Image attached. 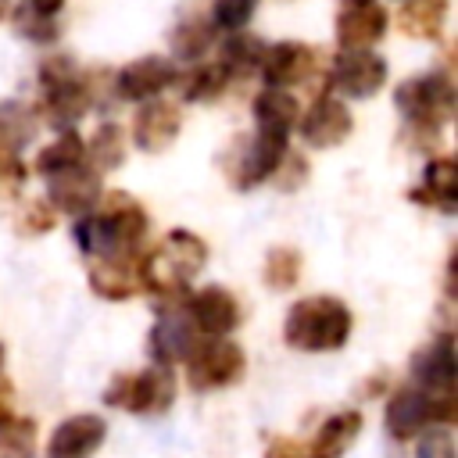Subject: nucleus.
I'll return each instance as SVG.
<instances>
[{
  "label": "nucleus",
  "mask_w": 458,
  "mask_h": 458,
  "mask_svg": "<svg viewBox=\"0 0 458 458\" xmlns=\"http://www.w3.org/2000/svg\"><path fill=\"white\" fill-rule=\"evenodd\" d=\"M150 218L143 204L125 193H100V200L75 215V243L82 247L86 258H107V254H140L147 240Z\"/></svg>",
  "instance_id": "f257e3e1"
},
{
  "label": "nucleus",
  "mask_w": 458,
  "mask_h": 458,
  "mask_svg": "<svg viewBox=\"0 0 458 458\" xmlns=\"http://www.w3.org/2000/svg\"><path fill=\"white\" fill-rule=\"evenodd\" d=\"M208 261V243L190 229L165 233L147 254H140V279L143 290L154 297H179L197 279V272Z\"/></svg>",
  "instance_id": "f03ea898"
},
{
  "label": "nucleus",
  "mask_w": 458,
  "mask_h": 458,
  "mask_svg": "<svg viewBox=\"0 0 458 458\" xmlns=\"http://www.w3.org/2000/svg\"><path fill=\"white\" fill-rule=\"evenodd\" d=\"M351 326H354V315L340 297L311 293L290 304L286 322H283V340L293 351L322 354V351L344 347L351 336Z\"/></svg>",
  "instance_id": "7ed1b4c3"
},
{
  "label": "nucleus",
  "mask_w": 458,
  "mask_h": 458,
  "mask_svg": "<svg viewBox=\"0 0 458 458\" xmlns=\"http://www.w3.org/2000/svg\"><path fill=\"white\" fill-rule=\"evenodd\" d=\"M394 104L404 114L411 132H422L429 140L440 136L444 122L454 111V86L451 75L444 72H426V75H411L394 89Z\"/></svg>",
  "instance_id": "20e7f679"
},
{
  "label": "nucleus",
  "mask_w": 458,
  "mask_h": 458,
  "mask_svg": "<svg viewBox=\"0 0 458 458\" xmlns=\"http://www.w3.org/2000/svg\"><path fill=\"white\" fill-rule=\"evenodd\" d=\"M454 411H458L454 408V390L451 394H437V390H426V386L411 383V386H397L386 397L383 422H386V433L394 440H411L415 433H422L433 422L451 426Z\"/></svg>",
  "instance_id": "39448f33"
},
{
  "label": "nucleus",
  "mask_w": 458,
  "mask_h": 458,
  "mask_svg": "<svg viewBox=\"0 0 458 458\" xmlns=\"http://www.w3.org/2000/svg\"><path fill=\"white\" fill-rule=\"evenodd\" d=\"M104 401L132 415H165L175 401V372L168 365H150L143 372H118Z\"/></svg>",
  "instance_id": "423d86ee"
},
{
  "label": "nucleus",
  "mask_w": 458,
  "mask_h": 458,
  "mask_svg": "<svg viewBox=\"0 0 458 458\" xmlns=\"http://www.w3.org/2000/svg\"><path fill=\"white\" fill-rule=\"evenodd\" d=\"M182 365H186L190 390L211 394V390H225L233 383H240V376L247 372V354L229 336H208L193 347V354Z\"/></svg>",
  "instance_id": "0eeeda50"
},
{
  "label": "nucleus",
  "mask_w": 458,
  "mask_h": 458,
  "mask_svg": "<svg viewBox=\"0 0 458 458\" xmlns=\"http://www.w3.org/2000/svg\"><path fill=\"white\" fill-rule=\"evenodd\" d=\"M290 150V132H276V129H254L250 136L236 140V157L229 168V179L236 190H254L265 179L276 175L283 154Z\"/></svg>",
  "instance_id": "6e6552de"
},
{
  "label": "nucleus",
  "mask_w": 458,
  "mask_h": 458,
  "mask_svg": "<svg viewBox=\"0 0 458 458\" xmlns=\"http://www.w3.org/2000/svg\"><path fill=\"white\" fill-rule=\"evenodd\" d=\"M390 64L372 47H347L329 64V86L347 100H369L386 86Z\"/></svg>",
  "instance_id": "1a4fd4ad"
},
{
  "label": "nucleus",
  "mask_w": 458,
  "mask_h": 458,
  "mask_svg": "<svg viewBox=\"0 0 458 458\" xmlns=\"http://www.w3.org/2000/svg\"><path fill=\"white\" fill-rule=\"evenodd\" d=\"M297 129H301V140L315 150H329V147H340L351 129H354V114L351 107L344 104L340 93H318L311 100L308 111H301L297 118Z\"/></svg>",
  "instance_id": "9d476101"
},
{
  "label": "nucleus",
  "mask_w": 458,
  "mask_h": 458,
  "mask_svg": "<svg viewBox=\"0 0 458 458\" xmlns=\"http://www.w3.org/2000/svg\"><path fill=\"white\" fill-rule=\"evenodd\" d=\"M100 175L104 172H97L89 161H79V165H72L64 172L47 175V200H50V208L54 211H64L72 218L82 215V211H89L100 200V193H104Z\"/></svg>",
  "instance_id": "9b49d317"
},
{
  "label": "nucleus",
  "mask_w": 458,
  "mask_h": 458,
  "mask_svg": "<svg viewBox=\"0 0 458 458\" xmlns=\"http://www.w3.org/2000/svg\"><path fill=\"white\" fill-rule=\"evenodd\" d=\"M200 340H204L200 329L190 322L186 308L179 304V308L161 311V318L150 326L147 351H150L154 365H168V369H172V365H182V361L193 354V347H197Z\"/></svg>",
  "instance_id": "f8f14e48"
},
{
  "label": "nucleus",
  "mask_w": 458,
  "mask_h": 458,
  "mask_svg": "<svg viewBox=\"0 0 458 458\" xmlns=\"http://www.w3.org/2000/svg\"><path fill=\"white\" fill-rule=\"evenodd\" d=\"M175 79H179V72H175V61L172 57L147 54V57H136V61H129V64L118 68L114 93L122 100H129V104H140V100L161 97Z\"/></svg>",
  "instance_id": "ddd939ff"
},
{
  "label": "nucleus",
  "mask_w": 458,
  "mask_h": 458,
  "mask_svg": "<svg viewBox=\"0 0 458 458\" xmlns=\"http://www.w3.org/2000/svg\"><path fill=\"white\" fill-rule=\"evenodd\" d=\"M315 64H318V54L301 43V39H283V43H272L265 47L261 54V64H258V75L265 79V86H301L315 75Z\"/></svg>",
  "instance_id": "4468645a"
},
{
  "label": "nucleus",
  "mask_w": 458,
  "mask_h": 458,
  "mask_svg": "<svg viewBox=\"0 0 458 458\" xmlns=\"http://www.w3.org/2000/svg\"><path fill=\"white\" fill-rule=\"evenodd\" d=\"M190 322L200 329V336H229L240 326V301L225 286H200L182 301Z\"/></svg>",
  "instance_id": "2eb2a0df"
},
{
  "label": "nucleus",
  "mask_w": 458,
  "mask_h": 458,
  "mask_svg": "<svg viewBox=\"0 0 458 458\" xmlns=\"http://www.w3.org/2000/svg\"><path fill=\"white\" fill-rule=\"evenodd\" d=\"M182 129V111L179 104L172 100H161V97H150V100H140V111L132 118V143L143 150V154H161L175 143Z\"/></svg>",
  "instance_id": "dca6fc26"
},
{
  "label": "nucleus",
  "mask_w": 458,
  "mask_h": 458,
  "mask_svg": "<svg viewBox=\"0 0 458 458\" xmlns=\"http://www.w3.org/2000/svg\"><path fill=\"white\" fill-rule=\"evenodd\" d=\"M390 29V11L376 0H358V4H344L336 21H333V36L340 43V50L347 47H376Z\"/></svg>",
  "instance_id": "f3484780"
},
{
  "label": "nucleus",
  "mask_w": 458,
  "mask_h": 458,
  "mask_svg": "<svg viewBox=\"0 0 458 458\" xmlns=\"http://www.w3.org/2000/svg\"><path fill=\"white\" fill-rule=\"evenodd\" d=\"M107 437V422L93 411L68 415L47 440V458H93Z\"/></svg>",
  "instance_id": "a211bd4d"
},
{
  "label": "nucleus",
  "mask_w": 458,
  "mask_h": 458,
  "mask_svg": "<svg viewBox=\"0 0 458 458\" xmlns=\"http://www.w3.org/2000/svg\"><path fill=\"white\" fill-rule=\"evenodd\" d=\"M143 254V250H140ZM140 254H107L89 258V286L104 301H129L143 290L140 279Z\"/></svg>",
  "instance_id": "6ab92c4d"
},
{
  "label": "nucleus",
  "mask_w": 458,
  "mask_h": 458,
  "mask_svg": "<svg viewBox=\"0 0 458 458\" xmlns=\"http://www.w3.org/2000/svg\"><path fill=\"white\" fill-rule=\"evenodd\" d=\"M89 107H93V93H89L82 72L72 75V79L43 86V118L57 129H72Z\"/></svg>",
  "instance_id": "aec40b11"
},
{
  "label": "nucleus",
  "mask_w": 458,
  "mask_h": 458,
  "mask_svg": "<svg viewBox=\"0 0 458 458\" xmlns=\"http://www.w3.org/2000/svg\"><path fill=\"white\" fill-rule=\"evenodd\" d=\"M454 372H458V361H454V340H451V333L437 336L429 347H422L411 358V379L419 386H426V390L451 394L454 390Z\"/></svg>",
  "instance_id": "412c9836"
},
{
  "label": "nucleus",
  "mask_w": 458,
  "mask_h": 458,
  "mask_svg": "<svg viewBox=\"0 0 458 458\" xmlns=\"http://www.w3.org/2000/svg\"><path fill=\"white\" fill-rule=\"evenodd\" d=\"M365 419L361 411L354 408H344V411H333L311 437L308 444V458H344V451H351V444L358 440Z\"/></svg>",
  "instance_id": "4be33fe9"
},
{
  "label": "nucleus",
  "mask_w": 458,
  "mask_h": 458,
  "mask_svg": "<svg viewBox=\"0 0 458 458\" xmlns=\"http://www.w3.org/2000/svg\"><path fill=\"white\" fill-rule=\"evenodd\" d=\"M411 197L444 215H454L458 211V165L451 157H429V165L422 168V186Z\"/></svg>",
  "instance_id": "5701e85b"
},
{
  "label": "nucleus",
  "mask_w": 458,
  "mask_h": 458,
  "mask_svg": "<svg viewBox=\"0 0 458 458\" xmlns=\"http://www.w3.org/2000/svg\"><path fill=\"white\" fill-rule=\"evenodd\" d=\"M397 25L411 39H444L447 29V0H401Z\"/></svg>",
  "instance_id": "b1692460"
},
{
  "label": "nucleus",
  "mask_w": 458,
  "mask_h": 458,
  "mask_svg": "<svg viewBox=\"0 0 458 458\" xmlns=\"http://www.w3.org/2000/svg\"><path fill=\"white\" fill-rule=\"evenodd\" d=\"M250 111H254V122L261 129H276V132H293L297 129V118H301L297 97L290 89H283V86H265L254 97Z\"/></svg>",
  "instance_id": "393cba45"
},
{
  "label": "nucleus",
  "mask_w": 458,
  "mask_h": 458,
  "mask_svg": "<svg viewBox=\"0 0 458 458\" xmlns=\"http://www.w3.org/2000/svg\"><path fill=\"white\" fill-rule=\"evenodd\" d=\"M229 72H225V64L222 61H208V64H200V61H193V68L182 75V100L186 104H211V100H218L222 93H225V86H229Z\"/></svg>",
  "instance_id": "a878e982"
},
{
  "label": "nucleus",
  "mask_w": 458,
  "mask_h": 458,
  "mask_svg": "<svg viewBox=\"0 0 458 458\" xmlns=\"http://www.w3.org/2000/svg\"><path fill=\"white\" fill-rule=\"evenodd\" d=\"M168 43H172V57H175V61L193 64V61H200V57L215 47V25L204 21V18H182V21L172 29Z\"/></svg>",
  "instance_id": "bb28decb"
},
{
  "label": "nucleus",
  "mask_w": 458,
  "mask_h": 458,
  "mask_svg": "<svg viewBox=\"0 0 458 458\" xmlns=\"http://www.w3.org/2000/svg\"><path fill=\"white\" fill-rule=\"evenodd\" d=\"M82 143H86V161L97 172H111L125 161V132H122L118 122H100L93 129V136L82 140Z\"/></svg>",
  "instance_id": "cd10ccee"
},
{
  "label": "nucleus",
  "mask_w": 458,
  "mask_h": 458,
  "mask_svg": "<svg viewBox=\"0 0 458 458\" xmlns=\"http://www.w3.org/2000/svg\"><path fill=\"white\" fill-rule=\"evenodd\" d=\"M79 161H86V143H82V136L75 132V129H61L57 132V140H50L39 154H36V172L47 179V175H54V172H64V168H72V165H79Z\"/></svg>",
  "instance_id": "c85d7f7f"
},
{
  "label": "nucleus",
  "mask_w": 458,
  "mask_h": 458,
  "mask_svg": "<svg viewBox=\"0 0 458 458\" xmlns=\"http://www.w3.org/2000/svg\"><path fill=\"white\" fill-rule=\"evenodd\" d=\"M261 54H265V39L247 36L243 29H236V32H229V39L222 43L218 61L225 64L229 75H254L258 64H261Z\"/></svg>",
  "instance_id": "c756f323"
},
{
  "label": "nucleus",
  "mask_w": 458,
  "mask_h": 458,
  "mask_svg": "<svg viewBox=\"0 0 458 458\" xmlns=\"http://www.w3.org/2000/svg\"><path fill=\"white\" fill-rule=\"evenodd\" d=\"M301 279V250L297 247H272L265 254V283L272 290H290Z\"/></svg>",
  "instance_id": "7c9ffc66"
},
{
  "label": "nucleus",
  "mask_w": 458,
  "mask_h": 458,
  "mask_svg": "<svg viewBox=\"0 0 458 458\" xmlns=\"http://www.w3.org/2000/svg\"><path fill=\"white\" fill-rule=\"evenodd\" d=\"M32 444H36L32 419L7 415L0 422V458H32Z\"/></svg>",
  "instance_id": "2f4dec72"
},
{
  "label": "nucleus",
  "mask_w": 458,
  "mask_h": 458,
  "mask_svg": "<svg viewBox=\"0 0 458 458\" xmlns=\"http://www.w3.org/2000/svg\"><path fill=\"white\" fill-rule=\"evenodd\" d=\"M14 32H18L21 39H29V43H54V39L61 36L54 14H43V11L29 7V4L14 11Z\"/></svg>",
  "instance_id": "473e14b6"
},
{
  "label": "nucleus",
  "mask_w": 458,
  "mask_h": 458,
  "mask_svg": "<svg viewBox=\"0 0 458 458\" xmlns=\"http://www.w3.org/2000/svg\"><path fill=\"white\" fill-rule=\"evenodd\" d=\"M258 11V0H211V25L222 32L243 29Z\"/></svg>",
  "instance_id": "72a5a7b5"
},
{
  "label": "nucleus",
  "mask_w": 458,
  "mask_h": 458,
  "mask_svg": "<svg viewBox=\"0 0 458 458\" xmlns=\"http://www.w3.org/2000/svg\"><path fill=\"white\" fill-rule=\"evenodd\" d=\"M415 437H419L415 458H454V433L444 422H433Z\"/></svg>",
  "instance_id": "f704fd0d"
},
{
  "label": "nucleus",
  "mask_w": 458,
  "mask_h": 458,
  "mask_svg": "<svg viewBox=\"0 0 458 458\" xmlns=\"http://www.w3.org/2000/svg\"><path fill=\"white\" fill-rule=\"evenodd\" d=\"M54 218H57V211L50 208L47 197H39V200H29L18 225H21V233H47V229H54Z\"/></svg>",
  "instance_id": "c9c22d12"
},
{
  "label": "nucleus",
  "mask_w": 458,
  "mask_h": 458,
  "mask_svg": "<svg viewBox=\"0 0 458 458\" xmlns=\"http://www.w3.org/2000/svg\"><path fill=\"white\" fill-rule=\"evenodd\" d=\"M82 68L75 64V57L72 54H54V57H47L43 64H39V86H50V82H61V79H72V75H79Z\"/></svg>",
  "instance_id": "e433bc0d"
},
{
  "label": "nucleus",
  "mask_w": 458,
  "mask_h": 458,
  "mask_svg": "<svg viewBox=\"0 0 458 458\" xmlns=\"http://www.w3.org/2000/svg\"><path fill=\"white\" fill-rule=\"evenodd\" d=\"M265 458H308V451H304L301 440H293V437H276V440L268 444Z\"/></svg>",
  "instance_id": "4c0bfd02"
},
{
  "label": "nucleus",
  "mask_w": 458,
  "mask_h": 458,
  "mask_svg": "<svg viewBox=\"0 0 458 458\" xmlns=\"http://www.w3.org/2000/svg\"><path fill=\"white\" fill-rule=\"evenodd\" d=\"M25 4L36 7V11H43V14H57L64 7V0H25Z\"/></svg>",
  "instance_id": "58836bf2"
},
{
  "label": "nucleus",
  "mask_w": 458,
  "mask_h": 458,
  "mask_svg": "<svg viewBox=\"0 0 458 458\" xmlns=\"http://www.w3.org/2000/svg\"><path fill=\"white\" fill-rule=\"evenodd\" d=\"M7 415H11V394H7L4 386H0V422H4Z\"/></svg>",
  "instance_id": "ea45409f"
},
{
  "label": "nucleus",
  "mask_w": 458,
  "mask_h": 458,
  "mask_svg": "<svg viewBox=\"0 0 458 458\" xmlns=\"http://www.w3.org/2000/svg\"><path fill=\"white\" fill-rule=\"evenodd\" d=\"M11 14V0H0V21Z\"/></svg>",
  "instance_id": "a19ab883"
},
{
  "label": "nucleus",
  "mask_w": 458,
  "mask_h": 458,
  "mask_svg": "<svg viewBox=\"0 0 458 458\" xmlns=\"http://www.w3.org/2000/svg\"><path fill=\"white\" fill-rule=\"evenodd\" d=\"M0 372H4V344H0Z\"/></svg>",
  "instance_id": "79ce46f5"
},
{
  "label": "nucleus",
  "mask_w": 458,
  "mask_h": 458,
  "mask_svg": "<svg viewBox=\"0 0 458 458\" xmlns=\"http://www.w3.org/2000/svg\"><path fill=\"white\" fill-rule=\"evenodd\" d=\"M344 4H358V0H344Z\"/></svg>",
  "instance_id": "37998d69"
}]
</instances>
